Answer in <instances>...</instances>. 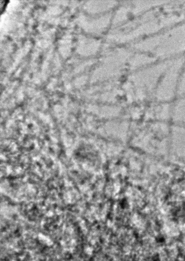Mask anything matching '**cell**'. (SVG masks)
<instances>
[{"label": "cell", "instance_id": "8992f818", "mask_svg": "<svg viewBox=\"0 0 185 261\" xmlns=\"http://www.w3.org/2000/svg\"><path fill=\"white\" fill-rule=\"evenodd\" d=\"M158 61L149 54L134 50L129 58L127 70L133 72L146 67Z\"/></svg>", "mask_w": 185, "mask_h": 261}, {"label": "cell", "instance_id": "6da1fadb", "mask_svg": "<svg viewBox=\"0 0 185 261\" xmlns=\"http://www.w3.org/2000/svg\"><path fill=\"white\" fill-rule=\"evenodd\" d=\"M166 2L120 26L116 39L118 42L132 44L170 27L175 19Z\"/></svg>", "mask_w": 185, "mask_h": 261}, {"label": "cell", "instance_id": "5b68a950", "mask_svg": "<svg viewBox=\"0 0 185 261\" xmlns=\"http://www.w3.org/2000/svg\"><path fill=\"white\" fill-rule=\"evenodd\" d=\"M164 1H138L124 2L116 15V22L121 26L133 18L164 4Z\"/></svg>", "mask_w": 185, "mask_h": 261}, {"label": "cell", "instance_id": "277c9868", "mask_svg": "<svg viewBox=\"0 0 185 261\" xmlns=\"http://www.w3.org/2000/svg\"><path fill=\"white\" fill-rule=\"evenodd\" d=\"M180 65V61H171L164 72L153 95L156 100L165 101L172 98Z\"/></svg>", "mask_w": 185, "mask_h": 261}, {"label": "cell", "instance_id": "3957f363", "mask_svg": "<svg viewBox=\"0 0 185 261\" xmlns=\"http://www.w3.org/2000/svg\"><path fill=\"white\" fill-rule=\"evenodd\" d=\"M171 60L157 61L143 68L130 72L124 83L126 96L143 99L153 96L158 82Z\"/></svg>", "mask_w": 185, "mask_h": 261}, {"label": "cell", "instance_id": "7a4b0ae2", "mask_svg": "<svg viewBox=\"0 0 185 261\" xmlns=\"http://www.w3.org/2000/svg\"><path fill=\"white\" fill-rule=\"evenodd\" d=\"M134 50L150 54L158 61L168 60L185 49V24L165 29L130 44Z\"/></svg>", "mask_w": 185, "mask_h": 261}]
</instances>
